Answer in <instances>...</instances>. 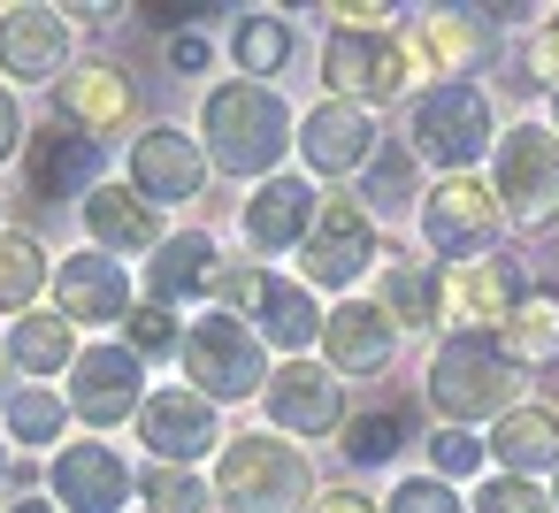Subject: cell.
I'll return each mask as SVG.
<instances>
[{
    "mask_svg": "<svg viewBox=\"0 0 559 513\" xmlns=\"http://www.w3.org/2000/svg\"><path fill=\"white\" fill-rule=\"evenodd\" d=\"M200 146H207V169L215 177L269 184V177H284V154L299 146V116H292V100L276 85L223 77L200 100Z\"/></svg>",
    "mask_w": 559,
    "mask_h": 513,
    "instance_id": "obj_1",
    "label": "cell"
},
{
    "mask_svg": "<svg viewBox=\"0 0 559 513\" xmlns=\"http://www.w3.org/2000/svg\"><path fill=\"white\" fill-rule=\"evenodd\" d=\"M207 490H215V513H307L322 482H314L307 444H292L276 429H230Z\"/></svg>",
    "mask_w": 559,
    "mask_h": 513,
    "instance_id": "obj_2",
    "label": "cell"
},
{
    "mask_svg": "<svg viewBox=\"0 0 559 513\" xmlns=\"http://www.w3.org/2000/svg\"><path fill=\"white\" fill-rule=\"evenodd\" d=\"M421 398L444 429H475V421H498L521 406V368L498 353V337H437L429 353V375H421Z\"/></svg>",
    "mask_w": 559,
    "mask_h": 513,
    "instance_id": "obj_3",
    "label": "cell"
},
{
    "mask_svg": "<svg viewBox=\"0 0 559 513\" xmlns=\"http://www.w3.org/2000/svg\"><path fill=\"white\" fill-rule=\"evenodd\" d=\"M207 307H230V314H238L269 353H284V360H307V345H322V307H314V291H307L299 276H276L269 261H223Z\"/></svg>",
    "mask_w": 559,
    "mask_h": 513,
    "instance_id": "obj_4",
    "label": "cell"
},
{
    "mask_svg": "<svg viewBox=\"0 0 559 513\" xmlns=\"http://www.w3.org/2000/svg\"><path fill=\"white\" fill-rule=\"evenodd\" d=\"M498 146V116L483 85H421L406 108V154L437 177H475V162Z\"/></svg>",
    "mask_w": 559,
    "mask_h": 513,
    "instance_id": "obj_5",
    "label": "cell"
},
{
    "mask_svg": "<svg viewBox=\"0 0 559 513\" xmlns=\"http://www.w3.org/2000/svg\"><path fill=\"white\" fill-rule=\"evenodd\" d=\"M177 368H185V383H192L207 406H246V398L269 391V368H276V360H269V345H261L230 307H207V314L185 322Z\"/></svg>",
    "mask_w": 559,
    "mask_h": 513,
    "instance_id": "obj_6",
    "label": "cell"
},
{
    "mask_svg": "<svg viewBox=\"0 0 559 513\" xmlns=\"http://www.w3.org/2000/svg\"><path fill=\"white\" fill-rule=\"evenodd\" d=\"M490 192H498V215L513 230H551L559 223V139L551 123H513L498 131L490 146Z\"/></svg>",
    "mask_w": 559,
    "mask_h": 513,
    "instance_id": "obj_7",
    "label": "cell"
},
{
    "mask_svg": "<svg viewBox=\"0 0 559 513\" xmlns=\"http://www.w3.org/2000/svg\"><path fill=\"white\" fill-rule=\"evenodd\" d=\"M47 123H62V131H78V139H93V146H108V139H123V131L139 123V77H131L123 62H108V55H85V62H70V70L47 85Z\"/></svg>",
    "mask_w": 559,
    "mask_h": 513,
    "instance_id": "obj_8",
    "label": "cell"
},
{
    "mask_svg": "<svg viewBox=\"0 0 559 513\" xmlns=\"http://www.w3.org/2000/svg\"><path fill=\"white\" fill-rule=\"evenodd\" d=\"M368 269H383V230H376V215H368L353 192L322 200V215H314V230H307V246H299V284L353 299V284H360Z\"/></svg>",
    "mask_w": 559,
    "mask_h": 513,
    "instance_id": "obj_9",
    "label": "cell"
},
{
    "mask_svg": "<svg viewBox=\"0 0 559 513\" xmlns=\"http://www.w3.org/2000/svg\"><path fill=\"white\" fill-rule=\"evenodd\" d=\"M414 85V55L399 32H330L322 39V100H353V108H391Z\"/></svg>",
    "mask_w": 559,
    "mask_h": 513,
    "instance_id": "obj_10",
    "label": "cell"
},
{
    "mask_svg": "<svg viewBox=\"0 0 559 513\" xmlns=\"http://www.w3.org/2000/svg\"><path fill=\"white\" fill-rule=\"evenodd\" d=\"M414 223H421V246H429L444 269L498 253V230H506V215H498V192H490L483 177H437V184L421 192Z\"/></svg>",
    "mask_w": 559,
    "mask_h": 513,
    "instance_id": "obj_11",
    "label": "cell"
},
{
    "mask_svg": "<svg viewBox=\"0 0 559 513\" xmlns=\"http://www.w3.org/2000/svg\"><path fill=\"white\" fill-rule=\"evenodd\" d=\"M62 398H70V421H85L93 437H108V429L139 421V406H146V360L123 337H100V345L78 353Z\"/></svg>",
    "mask_w": 559,
    "mask_h": 513,
    "instance_id": "obj_12",
    "label": "cell"
},
{
    "mask_svg": "<svg viewBox=\"0 0 559 513\" xmlns=\"http://www.w3.org/2000/svg\"><path fill=\"white\" fill-rule=\"evenodd\" d=\"M207 146L200 131H177V123H146L131 146H123V184L146 200V207H192L207 192Z\"/></svg>",
    "mask_w": 559,
    "mask_h": 513,
    "instance_id": "obj_13",
    "label": "cell"
},
{
    "mask_svg": "<svg viewBox=\"0 0 559 513\" xmlns=\"http://www.w3.org/2000/svg\"><path fill=\"white\" fill-rule=\"evenodd\" d=\"M139 444H146V460L154 467H200V460H215L223 452V406H207L192 383H162V391H146V406H139Z\"/></svg>",
    "mask_w": 559,
    "mask_h": 513,
    "instance_id": "obj_14",
    "label": "cell"
},
{
    "mask_svg": "<svg viewBox=\"0 0 559 513\" xmlns=\"http://www.w3.org/2000/svg\"><path fill=\"white\" fill-rule=\"evenodd\" d=\"M521 299H528V276H521L513 253H483V261L437 269V307H444V322L460 337H498Z\"/></svg>",
    "mask_w": 559,
    "mask_h": 513,
    "instance_id": "obj_15",
    "label": "cell"
},
{
    "mask_svg": "<svg viewBox=\"0 0 559 513\" xmlns=\"http://www.w3.org/2000/svg\"><path fill=\"white\" fill-rule=\"evenodd\" d=\"M383 154V123L353 100H314L299 116V162H307V184H360L368 162Z\"/></svg>",
    "mask_w": 559,
    "mask_h": 513,
    "instance_id": "obj_16",
    "label": "cell"
},
{
    "mask_svg": "<svg viewBox=\"0 0 559 513\" xmlns=\"http://www.w3.org/2000/svg\"><path fill=\"white\" fill-rule=\"evenodd\" d=\"M47 498L62 513H123L139 498V467L108 437H70L62 452H47Z\"/></svg>",
    "mask_w": 559,
    "mask_h": 513,
    "instance_id": "obj_17",
    "label": "cell"
},
{
    "mask_svg": "<svg viewBox=\"0 0 559 513\" xmlns=\"http://www.w3.org/2000/svg\"><path fill=\"white\" fill-rule=\"evenodd\" d=\"M261 414H269V429L292 437V444L345 437V383H337L322 360H276V368H269V391H261Z\"/></svg>",
    "mask_w": 559,
    "mask_h": 513,
    "instance_id": "obj_18",
    "label": "cell"
},
{
    "mask_svg": "<svg viewBox=\"0 0 559 513\" xmlns=\"http://www.w3.org/2000/svg\"><path fill=\"white\" fill-rule=\"evenodd\" d=\"M399 39H406L414 70H429L437 85H475V70L498 55V32L483 9H421Z\"/></svg>",
    "mask_w": 559,
    "mask_h": 513,
    "instance_id": "obj_19",
    "label": "cell"
},
{
    "mask_svg": "<svg viewBox=\"0 0 559 513\" xmlns=\"http://www.w3.org/2000/svg\"><path fill=\"white\" fill-rule=\"evenodd\" d=\"M139 307V284L123 276V261L78 246V253H55V314L70 330H123V314Z\"/></svg>",
    "mask_w": 559,
    "mask_h": 513,
    "instance_id": "obj_20",
    "label": "cell"
},
{
    "mask_svg": "<svg viewBox=\"0 0 559 513\" xmlns=\"http://www.w3.org/2000/svg\"><path fill=\"white\" fill-rule=\"evenodd\" d=\"M391 360H399V322L376 307V299H337L330 314H322V368L345 383H368V375H391Z\"/></svg>",
    "mask_w": 559,
    "mask_h": 513,
    "instance_id": "obj_21",
    "label": "cell"
},
{
    "mask_svg": "<svg viewBox=\"0 0 559 513\" xmlns=\"http://www.w3.org/2000/svg\"><path fill=\"white\" fill-rule=\"evenodd\" d=\"M70 70V16L16 0L0 9V85H55Z\"/></svg>",
    "mask_w": 559,
    "mask_h": 513,
    "instance_id": "obj_22",
    "label": "cell"
},
{
    "mask_svg": "<svg viewBox=\"0 0 559 513\" xmlns=\"http://www.w3.org/2000/svg\"><path fill=\"white\" fill-rule=\"evenodd\" d=\"M314 215H322V192L307 184V177H269V184H253L246 192V207H238V238L253 246V253H299L307 246V230H314Z\"/></svg>",
    "mask_w": 559,
    "mask_h": 513,
    "instance_id": "obj_23",
    "label": "cell"
},
{
    "mask_svg": "<svg viewBox=\"0 0 559 513\" xmlns=\"http://www.w3.org/2000/svg\"><path fill=\"white\" fill-rule=\"evenodd\" d=\"M78 223H85V246L108 253V261H131V253H154L169 230H162V207H146L131 184L100 177L85 200H78Z\"/></svg>",
    "mask_w": 559,
    "mask_h": 513,
    "instance_id": "obj_24",
    "label": "cell"
},
{
    "mask_svg": "<svg viewBox=\"0 0 559 513\" xmlns=\"http://www.w3.org/2000/svg\"><path fill=\"white\" fill-rule=\"evenodd\" d=\"M215 276H223V246H215L207 230H169V238L146 253V284H139V299L185 314V299H207Z\"/></svg>",
    "mask_w": 559,
    "mask_h": 513,
    "instance_id": "obj_25",
    "label": "cell"
},
{
    "mask_svg": "<svg viewBox=\"0 0 559 513\" xmlns=\"http://www.w3.org/2000/svg\"><path fill=\"white\" fill-rule=\"evenodd\" d=\"M100 162H108V146H93V139L62 131V123H47V131L24 139V177H32V200H39V207L85 200V192L100 184Z\"/></svg>",
    "mask_w": 559,
    "mask_h": 513,
    "instance_id": "obj_26",
    "label": "cell"
},
{
    "mask_svg": "<svg viewBox=\"0 0 559 513\" xmlns=\"http://www.w3.org/2000/svg\"><path fill=\"white\" fill-rule=\"evenodd\" d=\"M483 452L498 460V475H521V482H536L544 467H559V406H536V398H521L513 414H498V421H490Z\"/></svg>",
    "mask_w": 559,
    "mask_h": 513,
    "instance_id": "obj_27",
    "label": "cell"
},
{
    "mask_svg": "<svg viewBox=\"0 0 559 513\" xmlns=\"http://www.w3.org/2000/svg\"><path fill=\"white\" fill-rule=\"evenodd\" d=\"M0 345H9V368H16L24 383H55V375H70V368H78V353H85V345H78V330H70L55 307L16 314Z\"/></svg>",
    "mask_w": 559,
    "mask_h": 513,
    "instance_id": "obj_28",
    "label": "cell"
},
{
    "mask_svg": "<svg viewBox=\"0 0 559 513\" xmlns=\"http://www.w3.org/2000/svg\"><path fill=\"white\" fill-rule=\"evenodd\" d=\"M376 307L399 322V337H406V330H437V322H444V307H437V269H429V261H414V253H399V246H383Z\"/></svg>",
    "mask_w": 559,
    "mask_h": 513,
    "instance_id": "obj_29",
    "label": "cell"
},
{
    "mask_svg": "<svg viewBox=\"0 0 559 513\" xmlns=\"http://www.w3.org/2000/svg\"><path fill=\"white\" fill-rule=\"evenodd\" d=\"M292 55H299V32H292V16H284V9H246V16L230 24V70H238V77H253V85L284 77V70H292Z\"/></svg>",
    "mask_w": 559,
    "mask_h": 513,
    "instance_id": "obj_30",
    "label": "cell"
},
{
    "mask_svg": "<svg viewBox=\"0 0 559 513\" xmlns=\"http://www.w3.org/2000/svg\"><path fill=\"white\" fill-rule=\"evenodd\" d=\"M498 353H506L521 375H551V368H559V291L528 284V299H521L513 322L498 330Z\"/></svg>",
    "mask_w": 559,
    "mask_h": 513,
    "instance_id": "obj_31",
    "label": "cell"
},
{
    "mask_svg": "<svg viewBox=\"0 0 559 513\" xmlns=\"http://www.w3.org/2000/svg\"><path fill=\"white\" fill-rule=\"evenodd\" d=\"M0 437L24 444V452H62L70 444V398L55 383H16L9 398H0Z\"/></svg>",
    "mask_w": 559,
    "mask_h": 513,
    "instance_id": "obj_32",
    "label": "cell"
},
{
    "mask_svg": "<svg viewBox=\"0 0 559 513\" xmlns=\"http://www.w3.org/2000/svg\"><path fill=\"white\" fill-rule=\"evenodd\" d=\"M47 284H55L47 238H32V230H0V314H32Z\"/></svg>",
    "mask_w": 559,
    "mask_h": 513,
    "instance_id": "obj_33",
    "label": "cell"
},
{
    "mask_svg": "<svg viewBox=\"0 0 559 513\" xmlns=\"http://www.w3.org/2000/svg\"><path fill=\"white\" fill-rule=\"evenodd\" d=\"M406 444H414V414H406V406L345 414V460H353V467H391Z\"/></svg>",
    "mask_w": 559,
    "mask_h": 513,
    "instance_id": "obj_34",
    "label": "cell"
},
{
    "mask_svg": "<svg viewBox=\"0 0 559 513\" xmlns=\"http://www.w3.org/2000/svg\"><path fill=\"white\" fill-rule=\"evenodd\" d=\"M353 200H360L368 215H391V207H421V184H414V154H406V139H399V146L383 139V154L368 162V177L353 184Z\"/></svg>",
    "mask_w": 559,
    "mask_h": 513,
    "instance_id": "obj_35",
    "label": "cell"
},
{
    "mask_svg": "<svg viewBox=\"0 0 559 513\" xmlns=\"http://www.w3.org/2000/svg\"><path fill=\"white\" fill-rule=\"evenodd\" d=\"M139 505L146 513H215V490L200 467H139Z\"/></svg>",
    "mask_w": 559,
    "mask_h": 513,
    "instance_id": "obj_36",
    "label": "cell"
},
{
    "mask_svg": "<svg viewBox=\"0 0 559 513\" xmlns=\"http://www.w3.org/2000/svg\"><path fill=\"white\" fill-rule=\"evenodd\" d=\"M123 345H131L139 360H169V353L185 345V314H169V307H146V299H139V307L123 314Z\"/></svg>",
    "mask_w": 559,
    "mask_h": 513,
    "instance_id": "obj_37",
    "label": "cell"
},
{
    "mask_svg": "<svg viewBox=\"0 0 559 513\" xmlns=\"http://www.w3.org/2000/svg\"><path fill=\"white\" fill-rule=\"evenodd\" d=\"M421 444H429V475H437V482H467V475L490 460L475 429H429Z\"/></svg>",
    "mask_w": 559,
    "mask_h": 513,
    "instance_id": "obj_38",
    "label": "cell"
},
{
    "mask_svg": "<svg viewBox=\"0 0 559 513\" xmlns=\"http://www.w3.org/2000/svg\"><path fill=\"white\" fill-rule=\"evenodd\" d=\"M467 513H551V490H536L521 475H483L475 498H467Z\"/></svg>",
    "mask_w": 559,
    "mask_h": 513,
    "instance_id": "obj_39",
    "label": "cell"
},
{
    "mask_svg": "<svg viewBox=\"0 0 559 513\" xmlns=\"http://www.w3.org/2000/svg\"><path fill=\"white\" fill-rule=\"evenodd\" d=\"M383 513H467V498L452 482H437V475H399L391 498H383Z\"/></svg>",
    "mask_w": 559,
    "mask_h": 513,
    "instance_id": "obj_40",
    "label": "cell"
},
{
    "mask_svg": "<svg viewBox=\"0 0 559 513\" xmlns=\"http://www.w3.org/2000/svg\"><path fill=\"white\" fill-rule=\"evenodd\" d=\"M528 77L559 93V9H551V16H536V39H528Z\"/></svg>",
    "mask_w": 559,
    "mask_h": 513,
    "instance_id": "obj_41",
    "label": "cell"
},
{
    "mask_svg": "<svg viewBox=\"0 0 559 513\" xmlns=\"http://www.w3.org/2000/svg\"><path fill=\"white\" fill-rule=\"evenodd\" d=\"M24 108H16V85H0V169H9V162H24Z\"/></svg>",
    "mask_w": 559,
    "mask_h": 513,
    "instance_id": "obj_42",
    "label": "cell"
},
{
    "mask_svg": "<svg viewBox=\"0 0 559 513\" xmlns=\"http://www.w3.org/2000/svg\"><path fill=\"white\" fill-rule=\"evenodd\" d=\"M307 513H383V498H368L360 482H330V490H314Z\"/></svg>",
    "mask_w": 559,
    "mask_h": 513,
    "instance_id": "obj_43",
    "label": "cell"
},
{
    "mask_svg": "<svg viewBox=\"0 0 559 513\" xmlns=\"http://www.w3.org/2000/svg\"><path fill=\"white\" fill-rule=\"evenodd\" d=\"M215 62V47L200 39V32H169V70H185V77H200Z\"/></svg>",
    "mask_w": 559,
    "mask_h": 513,
    "instance_id": "obj_44",
    "label": "cell"
},
{
    "mask_svg": "<svg viewBox=\"0 0 559 513\" xmlns=\"http://www.w3.org/2000/svg\"><path fill=\"white\" fill-rule=\"evenodd\" d=\"M39 475H47V460L39 452H16L9 460V498H39Z\"/></svg>",
    "mask_w": 559,
    "mask_h": 513,
    "instance_id": "obj_45",
    "label": "cell"
},
{
    "mask_svg": "<svg viewBox=\"0 0 559 513\" xmlns=\"http://www.w3.org/2000/svg\"><path fill=\"white\" fill-rule=\"evenodd\" d=\"M9 513H62V505H55V498H47V490H39V498H16V505H9Z\"/></svg>",
    "mask_w": 559,
    "mask_h": 513,
    "instance_id": "obj_46",
    "label": "cell"
},
{
    "mask_svg": "<svg viewBox=\"0 0 559 513\" xmlns=\"http://www.w3.org/2000/svg\"><path fill=\"white\" fill-rule=\"evenodd\" d=\"M9 375H16V368H9V345H0V398H9V391H16Z\"/></svg>",
    "mask_w": 559,
    "mask_h": 513,
    "instance_id": "obj_47",
    "label": "cell"
},
{
    "mask_svg": "<svg viewBox=\"0 0 559 513\" xmlns=\"http://www.w3.org/2000/svg\"><path fill=\"white\" fill-rule=\"evenodd\" d=\"M0 490H9V437H0Z\"/></svg>",
    "mask_w": 559,
    "mask_h": 513,
    "instance_id": "obj_48",
    "label": "cell"
},
{
    "mask_svg": "<svg viewBox=\"0 0 559 513\" xmlns=\"http://www.w3.org/2000/svg\"><path fill=\"white\" fill-rule=\"evenodd\" d=\"M551 513H559V467H551Z\"/></svg>",
    "mask_w": 559,
    "mask_h": 513,
    "instance_id": "obj_49",
    "label": "cell"
},
{
    "mask_svg": "<svg viewBox=\"0 0 559 513\" xmlns=\"http://www.w3.org/2000/svg\"><path fill=\"white\" fill-rule=\"evenodd\" d=\"M551 139H559V93H551Z\"/></svg>",
    "mask_w": 559,
    "mask_h": 513,
    "instance_id": "obj_50",
    "label": "cell"
},
{
    "mask_svg": "<svg viewBox=\"0 0 559 513\" xmlns=\"http://www.w3.org/2000/svg\"><path fill=\"white\" fill-rule=\"evenodd\" d=\"M0 215H9V200H0Z\"/></svg>",
    "mask_w": 559,
    "mask_h": 513,
    "instance_id": "obj_51",
    "label": "cell"
}]
</instances>
